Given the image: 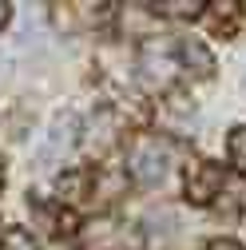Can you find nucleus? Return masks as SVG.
<instances>
[{
  "instance_id": "f257e3e1",
  "label": "nucleus",
  "mask_w": 246,
  "mask_h": 250,
  "mask_svg": "<svg viewBox=\"0 0 246 250\" xmlns=\"http://www.w3.org/2000/svg\"><path fill=\"white\" fill-rule=\"evenodd\" d=\"M167 159H171L167 143H159V139H139V143L131 147V155H127V171H131V179H135L139 187H159V183L167 179Z\"/></svg>"
},
{
  "instance_id": "f03ea898",
  "label": "nucleus",
  "mask_w": 246,
  "mask_h": 250,
  "mask_svg": "<svg viewBox=\"0 0 246 250\" xmlns=\"http://www.w3.org/2000/svg\"><path fill=\"white\" fill-rule=\"evenodd\" d=\"M139 72H143V80L151 83V87H163V83H171L175 80V72H179V60H175V48L167 44V40H151V44H143V52H139Z\"/></svg>"
},
{
  "instance_id": "7ed1b4c3",
  "label": "nucleus",
  "mask_w": 246,
  "mask_h": 250,
  "mask_svg": "<svg viewBox=\"0 0 246 250\" xmlns=\"http://www.w3.org/2000/svg\"><path fill=\"white\" fill-rule=\"evenodd\" d=\"M223 187H226V175H223V167H214V163H195L191 175H187V195H191V203H210Z\"/></svg>"
},
{
  "instance_id": "20e7f679",
  "label": "nucleus",
  "mask_w": 246,
  "mask_h": 250,
  "mask_svg": "<svg viewBox=\"0 0 246 250\" xmlns=\"http://www.w3.org/2000/svg\"><path fill=\"white\" fill-rule=\"evenodd\" d=\"M76 131H80V119L76 115H64V119H56L52 123V131H48V139H44V147H40V163L48 167L52 159H60L72 143H76Z\"/></svg>"
},
{
  "instance_id": "39448f33",
  "label": "nucleus",
  "mask_w": 246,
  "mask_h": 250,
  "mask_svg": "<svg viewBox=\"0 0 246 250\" xmlns=\"http://www.w3.org/2000/svg\"><path fill=\"white\" fill-rule=\"evenodd\" d=\"M179 52H183V60L195 68V76H210V72H214V60H210V52H206L199 40H187Z\"/></svg>"
},
{
  "instance_id": "423d86ee",
  "label": "nucleus",
  "mask_w": 246,
  "mask_h": 250,
  "mask_svg": "<svg viewBox=\"0 0 246 250\" xmlns=\"http://www.w3.org/2000/svg\"><path fill=\"white\" fill-rule=\"evenodd\" d=\"M226 155L238 171H246V127H234L230 139H226Z\"/></svg>"
},
{
  "instance_id": "0eeeda50",
  "label": "nucleus",
  "mask_w": 246,
  "mask_h": 250,
  "mask_svg": "<svg viewBox=\"0 0 246 250\" xmlns=\"http://www.w3.org/2000/svg\"><path fill=\"white\" fill-rule=\"evenodd\" d=\"M0 250H40V246L32 242V234H28V230H4Z\"/></svg>"
},
{
  "instance_id": "6e6552de",
  "label": "nucleus",
  "mask_w": 246,
  "mask_h": 250,
  "mask_svg": "<svg viewBox=\"0 0 246 250\" xmlns=\"http://www.w3.org/2000/svg\"><path fill=\"white\" fill-rule=\"evenodd\" d=\"M155 8H163L171 16H195L203 8V0H171V4H155Z\"/></svg>"
},
{
  "instance_id": "1a4fd4ad",
  "label": "nucleus",
  "mask_w": 246,
  "mask_h": 250,
  "mask_svg": "<svg viewBox=\"0 0 246 250\" xmlns=\"http://www.w3.org/2000/svg\"><path fill=\"white\" fill-rule=\"evenodd\" d=\"M206 250H242V246H238V242H230V238H219V242H210Z\"/></svg>"
},
{
  "instance_id": "9d476101",
  "label": "nucleus",
  "mask_w": 246,
  "mask_h": 250,
  "mask_svg": "<svg viewBox=\"0 0 246 250\" xmlns=\"http://www.w3.org/2000/svg\"><path fill=\"white\" fill-rule=\"evenodd\" d=\"M8 8H12V4H0V24H4V20H8V16H12V12H8Z\"/></svg>"
},
{
  "instance_id": "9b49d317",
  "label": "nucleus",
  "mask_w": 246,
  "mask_h": 250,
  "mask_svg": "<svg viewBox=\"0 0 246 250\" xmlns=\"http://www.w3.org/2000/svg\"><path fill=\"white\" fill-rule=\"evenodd\" d=\"M0 183H4V163H0Z\"/></svg>"
},
{
  "instance_id": "f8f14e48",
  "label": "nucleus",
  "mask_w": 246,
  "mask_h": 250,
  "mask_svg": "<svg viewBox=\"0 0 246 250\" xmlns=\"http://www.w3.org/2000/svg\"><path fill=\"white\" fill-rule=\"evenodd\" d=\"M242 83H246V80H242Z\"/></svg>"
}]
</instances>
